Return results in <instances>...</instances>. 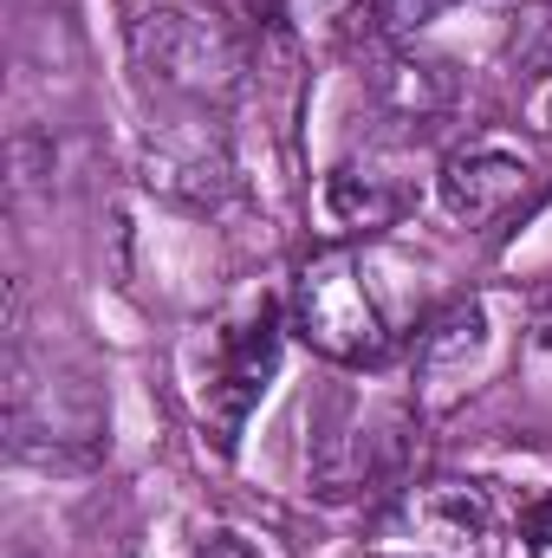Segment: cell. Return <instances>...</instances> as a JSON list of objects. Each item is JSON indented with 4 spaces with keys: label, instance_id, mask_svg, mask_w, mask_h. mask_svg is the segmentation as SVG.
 <instances>
[{
    "label": "cell",
    "instance_id": "cell-1",
    "mask_svg": "<svg viewBox=\"0 0 552 558\" xmlns=\"http://www.w3.org/2000/svg\"><path fill=\"white\" fill-rule=\"evenodd\" d=\"M131 59L169 111H221L248 78V33L189 0H156L131 13Z\"/></svg>",
    "mask_w": 552,
    "mask_h": 558
},
{
    "label": "cell",
    "instance_id": "cell-2",
    "mask_svg": "<svg viewBox=\"0 0 552 558\" xmlns=\"http://www.w3.org/2000/svg\"><path fill=\"white\" fill-rule=\"evenodd\" d=\"M292 331L325 357V364H345V371H364V364H384L391 344H397V325H391V305L371 279V260L358 247H325L312 254L299 274H292Z\"/></svg>",
    "mask_w": 552,
    "mask_h": 558
},
{
    "label": "cell",
    "instance_id": "cell-3",
    "mask_svg": "<svg viewBox=\"0 0 552 558\" xmlns=\"http://www.w3.org/2000/svg\"><path fill=\"white\" fill-rule=\"evenodd\" d=\"M7 428H13V448L33 461H92L98 435H105V397H98L92 371H79L52 351L46 357L13 351Z\"/></svg>",
    "mask_w": 552,
    "mask_h": 558
},
{
    "label": "cell",
    "instance_id": "cell-4",
    "mask_svg": "<svg viewBox=\"0 0 552 558\" xmlns=\"http://www.w3.org/2000/svg\"><path fill=\"white\" fill-rule=\"evenodd\" d=\"M312 481L325 500H358L377 487H404V461L416 441V416L404 403H358L325 397L312 416Z\"/></svg>",
    "mask_w": 552,
    "mask_h": 558
},
{
    "label": "cell",
    "instance_id": "cell-5",
    "mask_svg": "<svg viewBox=\"0 0 552 558\" xmlns=\"http://www.w3.org/2000/svg\"><path fill=\"white\" fill-rule=\"evenodd\" d=\"M501 351H507V305L494 292H468V299L442 305L410 351L416 397L429 410H442V403L481 390V377L501 364Z\"/></svg>",
    "mask_w": 552,
    "mask_h": 558
},
{
    "label": "cell",
    "instance_id": "cell-6",
    "mask_svg": "<svg viewBox=\"0 0 552 558\" xmlns=\"http://www.w3.org/2000/svg\"><path fill=\"white\" fill-rule=\"evenodd\" d=\"M279 371V312L261 299L241 318H228L208 338V364H202V422L215 428L221 448L241 441V428L254 416V403L267 397Z\"/></svg>",
    "mask_w": 552,
    "mask_h": 558
},
{
    "label": "cell",
    "instance_id": "cell-7",
    "mask_svg": "<svg viewBox=\"0 0 552 558\" xmlns=\"http://www.w3.org/2000/svg\"><path fill=\"white\" fill-rule=\"evenodd\" d=\"M377 533L404 558H481L494 533V500L475 481H416L397 487Z\"/></svg>",
    "mask_w": 552,
    "mask_h": 558
},
{
    "label": "cell",
    "instance_id": "cell-8",
    "mask_svg": "<svg viewBox=\"0 0 552 558\" xmlns=\"http://www.w3.org/2000/svg\"><path fill=\"white\" fill-rule=\"evenodd\" d=\"M143 182L176 208H221L235 189L228 143L208 124V111H182V124H156L143 137Z\"/></svg>",
    "mask_w": 552,
    "mask_h": 558
},
{
    "label": "cell",
    "instance_id": "cell-9",
    "mask_svg": "<svg viewBox=\"0 0 552 558\" xmlns=\"http://www.w3.org/2000/svg\"><path fill=\"white\" fill-rule=\"evenodd\" d=\"M364 98H371V111H377L384 124H397L404 137H429V131L455 111L461 85H455V72H448L442 59L416 52L410 39H384L377 59L364 65Z\"/></svg>",
    "mask_w": 552,
    "mask_h": 558
},
{
    "label": "cell",
    "instance_id": "cell-10",
    "mask_svg": "<svg viewBox=\"0 0 552 558\" xmlns=\"http://www.w3.org/2000/svg\"><path fill=\"white\" fill-rule=\"evenodd\" d=\"M527 189H533V169L507 143H468L435 175V195H442L448 221H461V228H488V221L514 215L527 202Z\"/></svg>",
    "mask_w": 552,
    "mask_h": 558
},
{
    "label": "cell",
    "instance_id": "cell-11",
    "mask_svg": "<svg viewBox=\"0 0 552 558\" xmlns=\"http://www.w3.org/2000/svg\"><path fill=\"white\" fill-rule=\"evenodd\" d=\"M319 208H325V221H332L338 234H384V228H397L416 208V189H410V175H404L397 156L364 149V156H345V162L325 175Z\"/></svg>",
    "mask_w": 552,
    "mask_h": 558
},
{
    "label": "cell",
    "instance_id": "cell-12",
    "mask_svg": "<svg viewBox=\"0 0 552 558\" xmlns=\"http://www.w3.org/2000/svg\"><path fill=\"white\" fill-rule=\"evenodd\" d=\"M377 7H384V0H279V13H286L299 33L325 39V46H351V39H364L371 20H377Z\"/></svg>",
    "mask_w": 552,
    "mask_h": 558
},
{
    "label": "cell",
    "instance_id": "cell-13",
    "mask_svg": "<svg viewBox=\"0 0 552 558\" xmlns=\"http://www.w3.org/2000/svg\"><path fill=\"white\" fill-rule=\"evenodd\" d=\"M448 7H455V0H384L377 20L391 26V39H410V33H422L429 20H442Z\"/></svg>",
    "mask_w": 552,
    "mask_h": 558
},
{
    "label": "cell",
    "instance_id": "cell-14",
    "mask_svg": "<svg viewBox=\"0 0 552 558\" xmlns=\"http://www.w3.org/2000/svg\"><path fill=\"white\" fill-rule=\"evenodd\" d=\"M189 7H202V13H215V20H228V26H241V33H248L274 0H189Z\"/></svg>",
    "mask_w": 552,
    "mask_h": 558
},
{
    "label": "cell",
    "instance_id": "cell-15",
    "mask_svg": "<svg viewBox=\"0 0 552 558\" xmlns=\"http://www.w3.org/2000/svg\"><path fill=\"white\" fill-rule=\"evenodd\" d=\"M520 118H527V131H533V137H547V143H552V72L540 78V85H533V92H527Z\"/></svg>",
    "mask_w": 552,
    "mask_h": 558
},
{
    "label": "cell",
    "instance_id": "cell-16",
    "mask_svg": "<svg viewBox=\"0 0 552 558\" xmlns=\"http://www.w3.org/2000/svg\"><path fill=\"white\" fill-rule=\"evenodd\" d=\"M520 533H527V553H533V558H540V553H552V494H547V500H533V507H527Z\"/></svg>",
    "mask_w": 552,
    "mask_h": 558
},
{
    "label": "cell",
    "instance_id": "cell-17",
    "mask_svg": "<svg viewBox=\"0 0 552 558\" xmlns=\"http://www.w3.org/2000/svg\"><path fill=\"white\" fill-rule=\"evenodd\" d=\"M527 338H533L540 351H552V292L533 305V312H527Z\"/></svg>",
    "mask_w": 552,
    "mask_h": 558
},
{
    "label": "cell",
    "instance_id": "cell-18",
    "mask_svg": "<svg viewBox=\"0 0 552 558\" xmlns=\"http://www.w3.org/2000/svg\"><path fill=\"white\" fill-rule=\"evenodd\" d=\"M202 558H261V553H254L248 539H235V533H221V539H208V546H202Z\"/></svg>",
    "mask_w": 552,
    "mask_h": 558
}]
</instances>
